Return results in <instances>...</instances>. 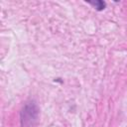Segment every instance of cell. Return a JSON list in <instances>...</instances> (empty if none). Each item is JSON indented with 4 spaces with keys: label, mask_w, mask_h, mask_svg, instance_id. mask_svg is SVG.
Listing matches in <instances>:
<instances>
[{
    "label": "cell",
    "mask_w": 127,
    "mask_h": 127,
    "mask_svg": "<svg viewBox=\"0 0 127 127\" xmlns=\"http://www.w3.org/2000/svg\"><path fill=\"white\" fill-rule=\"evenodd\" d=\"M39 121V107L35 101H30L24 105L20 112L21 127H37Z\"/></svg>",
    "instance_id": "1"
},
{
    "label": "cell",
    "mask_w": 127,
    "mask_h": 127,
    "mask_svg": "<svg viewBox=\"0 0 127 127\" xmlns=\"http://www.w3.org/2000/svg\"><path fill=\"white\" fill-rule=\"evenodd\" d=\"M90 5H92L97 11H102L106 7V3L102 0H95V1H88Z\"/></svg>",
    "instance_id": "2"
}]
</instances>
